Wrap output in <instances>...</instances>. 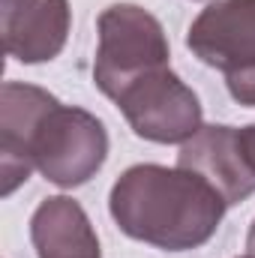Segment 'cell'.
Returning <instances> with one entry per match:
<instances>
[{"instance_id":"cell-1","label":"cell","mask_w":255,"mask_h":258,"mask_svg":"<svg viewBox=\"0 0 255 258\" xmlns=\"http://www.w3.org/2000/svg\"><path fill=\"white\" fill-rule=\"evenodd\" d=\"M108 210L132 240L165 252H186L216 234L228 204L207 180L180 165L141 162L114 180Z\"/></svg>"},{"instance_id":"cell-7","label":"cell","mask_w":255,"mask_h":258,"mask_svg":"<svg viewBox=\"0 0 255 258\" xmlns=\"http://www.w3.org/2000/svg\"><path fill=\"white\" fill-rule=\"evenodd\" d=\"M69 0H0L3 45L18 63L54 60L69 39Z\"/></svg>"},{"instance_id":"cell-9","label":"cell","mask_w":255,"mask_h":258,"mask_svg":"<svg viewBox=\"0 0 255 258\" xmlns=\"http://www.w3.org/2000/svg\"><path fill=\"white\" fill-rule=\"evenodd\" d=\"M30 240L39 258H99L90 216L69 195H51L33 210Z\"/></svg>"},{"instance_id":"cell-3","label":"cell","mask_w":255,"mask_h":258,"mask_svg":"<svg viewBox=\"0 0 255 258\" xmlns=\"http://www.w3.org/2000/svg\"><path fill=\"white\" fill-rule=\"evenodd\" d=\"M96 33L99 45L93 81L108 99H117L138 78L168 66L171 48L159 18L135 3H114L102 9L96 18Z\"/></svg>"},{"instance_id":"cell-8","label":"cell","mask_w":255,"mask_h":258,"mask_svg":"<svg viewBox=\"0 0 255 258\" xmlns=\"http://www.w3.org/2000/svg\"><path fill=\"white\" fill-rule=\"evenodd\" d=\"M48 90L24 81H6L0 90V177L3 186L0 192L12 195L30 174L27 162V138L42 111L54 102Z\"/></svg>"},{"instance_id":"cell-2","label":"cell","mask_w":255,"mask_h":258,"mask_svg":"<svg viewBox=\"0 0 255 258\" xmlns=\"http://www.w3.org/2000/svg\"><path fill=\"white\" fill-rule=\"evenodd\" d=\"M108 159L105 123L75 105L54 99L30 129L27 162L60 189H75L96 177Z\"/></svg>"},{"instance_id":"cell-11","label":"cell","mask_w":255,"mask_h":258,"mask_svg":"<svg viewBox=\"0 0 255 258\" xmlns=\"http://www.w3.org/2000/svg\"><path fill=\"white\" fill-rule=\"evenodd\" d=\"M246 249H249V255L255 258V222L249 225V234H246Z\"/></svg>"},{"instance_id":"cell-5","label":"cell","mask_w":255,"mask_h":258,"mask_svg":"<svg viewBox=\"0 0 255 258\" xmlns=\"http://www.w3.org/2000/svg\"><path fill=\"white\" fill-rule=\"evenodd\" d=\"M132 132L156 144H186L201 123V102L189 84L171 69H156L114 99Z\"/></svg>"},{"instance_id":"cell-4","label":"cell","mask_w":255,"mask_h":258,"mask_svg":"<svg viewBox=\"0 0 255 258\" xmlns=\"http://www.w3.org/2000/svg\"><path fill=\"white\" fill-rule=\"evenodd\" d=\"M186 48L225 75L228 93L255 108V0H216L189 24Z\"/></svg>"},{"instance_id":"cell-6","label":"cell","mask_w":255,"mask_h":258,"mask_svg":"<svg viewBox=\"0 0 255 258\" xmlns=\"http://www.w3.org/2000/svg\"><path fill=\"white\" fill-rule=\"evenodd\" d=\"M177 165L207 180L228 207L255 192V171L243 153L240 129L234 126H201L186 144H180Z\"/></svg>"},{"instance_id":"cell-10","label":"cell","mask_w":255,"mask_h":258,"mask_svg":"<svg viewBox=\"0 0 255 258\" xmlns=\"http://www.w3.org/2000/svg\"><path fill=\"white\" fill-rule=\"evenodd\" d=\"M240 144H243V153H246V159H249V165L255 171V123L240 129Z\"/></svg>"},{"instance_id":"cell-12","label":"cell","mask_w":255,"mask_h":258,"mask_svg":"<svg viewBox=\"0 0 255 258\" xmlns=\"http://www.w3.org/2000/svg\"><path fill=\"white\" fill-rule=\"evenodd\" d=\"M246 258H252V255H246Z\"/></svg>"}]
</instances>
